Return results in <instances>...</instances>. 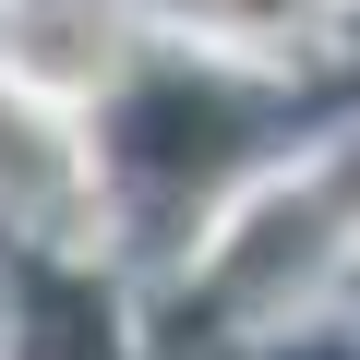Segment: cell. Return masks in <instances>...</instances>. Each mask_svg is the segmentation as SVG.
<instances>
[{
  "label": "cell",
  "instance_id": "1",
  "mask_svg": "<svg viewBox=\"0 0 360 360\" xmlns=\"http://www.w3.org/2000/svg\"><path fill=\"white\" fill-rule=\"evenodd\" d=\"M180 13H205L217 37H288V25H312V0H180Z\"/></svg>",
  "mask_w": 360,
  "mask_h": 360
},
{
  "label": "cell",
  "instance_id": "2",
  "mask_svg": "<svg viewBox=\"0 0 360 360\" xmlns=\"http://www.w3.org/2000/svg\"><path fill=\"white\" fill-rule=\"evenodd\" d=\"M0 360H13V288H0Z\"/></svg>",
  "mask_w": 360,
  "mask_h": 360
}]
</instances>
